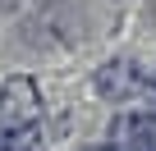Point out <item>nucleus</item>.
I'll return each instance as SVG.
<instances>
[{
  "label": "nucleus",
  "instance_id": "nucleus-1",
  "mask_svg": "<svg viewBox=\"0 0 156 151\" xmlns=\"http://www.w3.org/2000/svg\"><path fill=\"white\" fill-rule=\"evenodd\" d=\"M142 83V73L129 64V60H119V64H106V73L97 78V92L101 96H124V92H133Z\"/></svg>",
  "mask_w": 156,
  "mask_h": 151
}]
</instances>
